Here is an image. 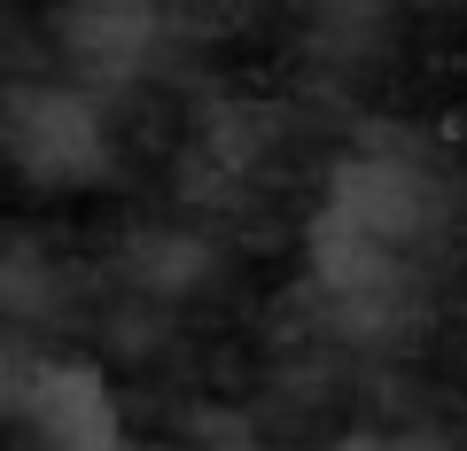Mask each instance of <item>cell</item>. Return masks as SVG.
<instances>
[{
	"label": "cell",
	"instance_id": "obj_1",
	"mask_svg": "<svg viewBox=\"0 0 467 451\" xmlns=\"http://www.w3.org/2000/svg\"><path fill=\"white\" fill-rule=\"evenodd\" d=\"M467 241V179L413 133H374L327 171L312 210V288L343 327L398 334L436 303Z\"/></svg>",
	"mask_w": 467,
	"mask_h": 451
},
{
	"label": "cell",
	"instance_id": "obj_2",
	"mask_svg": "<svg viewBox=\"0 0 467 451\" xmlns=\"http://www.w3.org/2000/svg\"><path fill=\"white\" fill-rule=\"evenodd\" d=\"M0 140L32 179L63 187V179H94L101 156H109V133H101V109L70 86H16L0 101Z\"/></svg>",
	"mask_w": 467,
	"mask_h": 451
},
{
	"label": "cell",
	"instance_id": "obj_3",
	"mask_svg": "<svg viewBox=\"0 0 467 451\" xmlns=\"http://www.w3.org/2000/svg\"><path fill=\"white\" fill-rule=\"evenodd\" d=\"M16 436L24 451H133L109 382L86 366H32L16 382Z\"/></svg>",
	"mask_w": 467,
	"mask_h": 451
},
{
	"label": "cell",
	"instance_id": "obj_4",
	"mask_svg": "<svg viewBox=\"0 0 467 451\" xmlns=\"http://www.w3.org/2000/svg\"><path fill=\"white\" fill-rule=\"evenodd\" d=\"M343 451H444L436 436H358V444H343Z\"/></svg>",
	"mask_w": 467,
	"mask_h": 451
}]
</instances>
